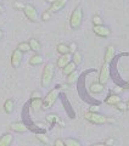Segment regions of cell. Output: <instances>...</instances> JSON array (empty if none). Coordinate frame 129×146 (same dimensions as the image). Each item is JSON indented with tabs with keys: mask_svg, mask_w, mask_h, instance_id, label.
I'll use <instances>...</instances> for the list:
<instances>
[{
	"mask_svg": "<svg viewBox=\"0 0 129 146\" xmlns=\"http://www.w3.org/2000/svg\"><path fill=\"white\" fill-rule=\"evenodd\" d=\"M54 73H55V67L51 62H49L45 65L43 73H41V86L43 88H48L51 84L54 79Z\"/></svg>",
	"mask_w": 129,
	"mask_h": 146,
	"instance_id": "cell-1",
	"label": "cell"
},
{
	"mask_svg": "<svg viewBox=\"0 0 129 146\" xmlns=\"http://www.w3.org/2000/svg\"><path fill=\"white\" fill-rule=\"evenodd\" d=\"M83 22V9L82 6H77L74 11L71 13L70 17V26L72 29H78Z\"/></svg>",
	"mask_w": 129,
	"mask_h": 146,
	"instance_id": "cell-2",
	"label": "cell"
},
{
	"mask_svg": "<svg viewBox=\"0 0 129 146\" xmlns=\"http://www.w3.org/2000/svg\"><path fill=\"white\" fill-rule=\"evenodd\" d=\"M59 89H53L51 91H49V93L47 94V96H45L43 99V106H41V108L43 110H49L51 108L55 102H56V100L59 98Z\"/></svg>",
	"mask_w": 129,
	"mask_h": 146,
	"instance_id": "cell-3",
	"label": "cell"
},
{
	"mask_svg": "<svg viewBox=\"0 0 129 146\" xmlns=\"http://www.w3.org/2000/svg\"><path fill=\"white\" fill-rule=\"evenodd\" d=\"M84 118L88 122L93 123V124H96V125L105 124V123L107 122V118L105 116L100 115V113H95V112H86L84 115Z\"/></svg>",
	"mask_w": 129,
	"mask_h": 146,
	"instance_id": "cell-4",
	"label": "cell"
},
{
	"mask_svg": "<svg viewBox=\"0 0 129 146\" xmlns=\"http://www.w3.org/2000/svg\"><path fill=\"white\" fill-rule=\"evenodd\" d=\"M23 13L31 22H37L38 21V12H37V9L32 5V4H25Z\"/></svg>",
	"mask_w": 129,
	"mask_h": 146,
	"instance_id": "cell-5",
	"label": "cell"
},
{
	"mask_svg": "<svg viewBox=\"0 0 129 146\" xmlns=\"http://www.w3.org/2000/svg\"><path fill=\"white\" fill-rule=\"evenodd\" d=\"M110 80V63H104L102 67L100 70V74H99V83L102 85H106Z\"/></svg>",
	"mask_w": 129,
	"mask_h": 146,
	"instance_id": "cell-6",
	"label": "cell"
},
{
	"mask_svg": "<svg viewBox=\"0 0 129 146\" xmlns=\"http://www.w3.org/2000/svg\"><path fill=\"white\" fill-rule=\"evenodd\" d=\"M93 32L98 36H101V38H108V36L111 35V29L104 25L102 26H94Z\"/></svg>",
	"mask_w": 129,
	"mask_h": 146,
	"instance_id": "cell-7",
	"label": "cell"
},
{
	"mask_svg": "<svg viewBox=\"0 0 129 146\" xmlns=\"http://www.w3.org/2000/svg\"><path fill=\"white\" fill-rule=\"evenodd\" d=\"M10 130L17 134H23L26 131H28V127L22 122H12L10 124Z\"/></svg>",
	"mask_w": 129,
	"mask_h": 146,
	"instance_id": "cell-8",
	"label": "cell"
},
{
	"mask_svg": "<svg viewBox=\"0 0 129 146\" xmlns=\"http://www.w3.org/2000/svg\"><path fill=\"white\" fill-rule=\"evenodd\" d=\"M22 56H23V54H22L20 50L15 49L11 54V66L13 68H18L22 62Z\"/></svg>",
	"mask_w": 129,
	"mask_h": 146,
	"instance_id": "cell-9",
	"label": "cell"
},
{
	"mask_svg": "<svg viewBox=\"0 0 129 146\" xmlns=\"http://www.w3.org/2000/svg\"><path fill=\"white\" fill-rule=\"evenodd\" d=\"M68 0H56L54 4H51V6H50L49 9V11L51 12V13H56L59 12L60 10H62V9L66 6V4H67Z\"/></svg>",
	"mask_w": 129,
	"mask_h": 146,
	"instance_id": "cell-10",
	"label": "cell"
},
{
	"mask_svg": "<svg viewBox=\"0 0 129 146\" xmlns=\"http://www.w3.org/2000/svg\"><path fill=\"white\" fill-rule=\"evenodd\" d=\"M13 143V135L11 133H4L0 136V146H11Z\"/></svg>",
	"mask_w": 129,
	"mask_h": 146,
	"instance_id": "cell-11",
	"label": "cell"
},
{
	"mask_svg": "<svg viewBox=\"0 0 129 146\" xmlns=\"http://www.w3.org/2000/svg\"><path fill=\"white\" fill-rule=\"evenodd\" d=\"M72 61V56H71V54H67V55H61L60 56V58L57 60V67L59 68H63L66 67L68 63H70Z\"/></svg>",
	"mask_w": 129,
	"mask_h": 146,
	"instance_id": "cell-12",
	"label": "cell"
},
{
	"mask_svg": "<svg viewBox=\"0 0 129 146\" xmlns=\"http://www.w3.org/2000/svg\"><path fill=\"white\" fill-rule=\"evenodd\" d=\"M114 55H116V49H114L113 45H108L107 49H106V52H105V62L110 63L113 60Z\"/></svg>",
	"mask_w": 129,
	"mask_h": 146,
	"instance_id": "cell-13",
	"label": "cell"
},
{
	"mask_svg": "<svg viewBox=\"0 0 129 146\" xmlns=\"http://www.w3.org/2000/svg\"><path fill=\"white\" fill-rule=\"evenodd\" d=\"M15 107H16V105H15V101L11 99H9L6 100L5 102H4L3 105V108H4V112L7 113V115H11V113L15 111Z\"/></svg>",
	"mask_w": 129,
	"mask_h": 146,
	"instance_id": "cell-14",
	"label": "cell"
},
{
	"mask_svg": "<svg viewBox=\"0 0 129 146\" xmlns=\"http://www.w3.org/2000/svg\"><path fill=\"white\" fill-rule=\"evenodd\" d=\"M28 43H29V46H31V50H32V51H34L35 54H38V52L40 51L41 45H40V43H39V40H38V39L31 38Z\"/></svg>",
	"mask_w": 129,
	"mask_h": 146,
	"instance_id": "cell-15",
	"label": "cell"
},
{
	"mask_svg": "<svg viewBox=\"0 0 129 146\" xmlns=\"http://www.w3.org/2000/svg\"><path fill=\"white\" fill-rule=\"evenodd\" d=\"M105 90V85H102L101 83H93L90 85V91L93 94H101Z\"/></svg>",
	"mask_w": 129,
	"mask_h": 146,
	"instance_id": "cell-16",
	"label": "cell"
},
{
	"mask_svg": "<svg viewBox=\"0 0 129 146\" xmlns=\"http://www.w3.org/2000/svg\"><path fill=\"white\" fill-rule=\"evenodd\" d=\"M43 63V57L39 54H34L33 56L29 58V65L31 66H39Z\"/></svg>",
	"mask_w": 129,
	"mask_h": 146,
	"instance_id": "cell-17",
	"label": "cell"
},
{
	"mask_svg": "<svg viewBox=\"0 0 129 146\" xmlns=\"http://www.w3.org/2000/svg\"><path fill=\"white\" fill-rule=\"evenodd\" d=\"M56 51L60 54V55H67V54H71L70 52V45H67V44H59L57 45V48H56Z\"/></svg>",
	"mask_w": 129,
	"mask_h": 146,
	"instance_id": "cell-18",
	"label": "cell"
},
{
	"mask_svg": "<svg viewBox=\"0 0 129 146\" xmlns=\"http://www.w3.org/2000/svg\"><path fill=\"white\" fill-rule=\"evenodd\" d=\"M76 68H77V65H76V63H73V62L71 61V62L68 63V65H67V66L62 70V73H63L64 76H70L71 73H73V72L76 71Z\"/></svg>",
	"mask_w": 129,
	"mask_h": 146,
	"instance_id": "cell-19",
	"label": "cell"
},
{
	"mask_svg": "<svg viewBox=\"0 0 129 146\" xmlns=\"http://www.w3.org/2000/svg\"><path fill=\"white\" fill-rule=\"evenodd\" d=\"M118 102H121V98H119L117 94L108 95L107 99H106V104L107 105H117Z\"/></svg>",
	"mask_w": 129,
	"mask_h": 146,
	"instance_id": "cell-20",
	"label": "cell"
},
{
	"mask_svg": "<svg viewBox=\"0 0 129 146\" xmlns=\"http://www.w3.org/2000/svg\"><path fill=\"white\" fill-rule=\"evenodd\" d=\"M17 50H20L22 54H26L31 51V46H29V43L28 42H22L17 45Z\"/></svg>",
	"mask_w": 129,
	"mask_h": 146,
	"instance_id": "cell-21",
	"label": "cell"
},
{
	"mask_svg": "<svg viewBox=\"0 0 129 146\" xmlns=\"http://www.w3.org/2000/svg\"><path fill=\"white\" fill-rule=\"evenodd\" d=\"M64 146H82V144L74 138H67L63 140Z\"/></svg>",
	"mask_w": 129,
	"mask_h": 146,
	"instance_id": "cell-22",
	"label": "cell"
},
{
	"mask_svg": "<svg viewBox=\"0 0 129 146\" xmlns=\"http://www.w3.org/2000/svg\"><path fill=\"white\" fill-rule=\"evenodd\" d=\"M78 77H79V73H78L77 71L71 73L70 76H67V84H74L78 80Z\"/></svg>",
	"mask_w": 129,
	"mask_h": 146,
	"instance_id": "cell-23",
	"label": "cell"
},
{
	"mask_svg": "<svg viewBox=\"0 0 129 146\" xmlns=\"http://www.w3.org/2000/svg\"><path fill=\"white\" fill-rule=\"evenodd\" d=\"M82 61H83V58H82V54H80L79 51H76L74 54L72 55V62H73V63H76L77 66H78V65H80Z\"/></svg>",
	"mask_w": 129,
	"mask_h": 146,
	"instance_id": "cell-24",
	"label": "cell"
},
{
	"mask_svg": "<svg viewBox=\"0 0 129 146\" xmlns=\"http://www.w3.org/2000/svg\"><path fill=\"white\" fill-rule=\"evenodd\" d=\"M32 108L33 110H39V107L43 106V100H40V99H35V100H32Z\"/></svg>",
	"mask_w": 129,
	"mask_h": 146,
	"instance_id": "cell-25",
	"label": "cell"
},
{
	"mask_svg": "<svg viewBox=\"0 0 129 146\" xmlns=\"http://www.w3.org/2000/svg\"><path fill=\"white\" fill-rule=\"evenodd\" d=\"M93 25L94 26H102L104 22H102V18H101L99 15H95L93 17Z\"/></svg>",
	"mask_w": 129,
	"mask_h": 146,
	"instance_id": "cell-26",
	"label": "cell"
},
{
	"mask_svg": "<svg viewBox=\"0 0 129 146\" xmlns=\"http://www.w3.org/2000/svg\"><path fill=\"white\" fill-rule=\"evenodd\" d=\"M37 139L43 144H49V138L45 134H37Z\"/></svg>",
	"mask_w": 129,
	"mask_h": 146,
	"instance_id": "cell-27",
	"label": "cell"
},
{
	"mask_svg": "<svg viewBox=\"0 0 129 146\" xmlns=\"http://www.w3.org/2000/svg\"><path fill=\"white\" fill-rule=\"evenodd\" d=\"M116 107L119 110V111H127V110H128V108H127V104H124V102H122V101L118 102V104L116 105Z\"/></svg>",
	"mask_w": 129,
	"mask_h": 146,
	"instance_id": "cell-28",
	"label": "cell"
},
{
	"mask_svg": "<svg viewBox=\"0 0 129 146\" xmlns=\"http://www.w3.org/2000/svg\"><path fill=\"white\" fill-rule=\"evenodd\" d=\"M50 18H51V12L50 11H47V12H44L43 15H41V20L43 21H49Z\"/></svg>",
	"mask_w": 129,
	"mask_h": 146,
	"instance_id": "cell-29",
	"label": "cell"
},
{
	"mask_svg": "<svg viewBox=\"0 0 129 146\" xmlns=\"http://www.w3.org/2000/svg\"><path fill=\"white\" fill-rule=\"evenodd\" d=\"M76 51H77V44L76 43H71L70 44V52L73 55Z\"/></svg>",
	"mask_w": 129,
	"mask_h": 146,
	"instance_id": "cell-30",
	"label": "cell"
},
{
	"mask_svg": "<svg viewBox=\"0 0 129 146\" xmlns=\"http://www.w3.org/2000/svg\"><path fill=\"white\" fill-rule=\"evenodd\" d=\"M99 110H100V107L98 106V105H93V106L90 107L89 112H95V113H99Z\"/></svg>",
	"mask_w": 129,
	"mask_h": 146,
	"instance_id": "cell-31",
	"label": "cell"
},
{
	"mask_svg": "<svg viewBox=\"0 0 129 146\" xmlns=\"http://www.w3.org/2000/svg\"><path fill=\"white\" fill-rule=\"evenodd\" d=\"M54 146H64L63 140H61V139H56V140H55V143H54Z\"/></svg>",
	"mask_w": 129,
	"mask_h": 146,
	"instance_id": "cell-32",
	"label": "cell"
},
{
	"mask_svg": "<svg viewBox=\"0 0 129 146\" xmlns=\"http://www.w3.org/2000/svg\"><path fill=\"white\" fill-rule=\"evenodd\" d=\"M47 119H48V122L53 123L54 121H56V116H55V115H49V116L47 117Z\"/></svg>",
	"mask_w": 129,
	"mask_h": 146,
	"instance_id": "cell-33",
	"label": "cell"
},
{
	"mask_svg": "<svg viewBox=\"0 0 129 146\" xmlns=\"http://www.w3.org/2000/svg\"><path fill=\"white\" fill-rule=\"evenodd\" d=\"M35 99H40V94L37 91V93H33V95H32V100H35Z\"/></svg>",
	"mask_w": 129,
	"mask_h": 146,
	"instance_id": "cell-34",
	"label": "cell"
},
{
	"mask_svg": "<svg viewBox=\"0 0 129 146\" xmlns=\"http://www.w3.org/2000/svg\"><path fill=\"white\" fill-rule=\"evenodd\" d=\"M13 6H15V7H22V10H23V7H25V4H21V3H15V4H13Z\"/></svg>",
	"mask_w": 129,
	"mask_h": 146,
	"instance_id": "cell-35",
	"label": "cell"
},
{
	"mask_svg": "<svg viewBox=\"0 0 129 146\" xmlns=\"http://www.w3.org/2000/svg\"><path fill=\"white\" fill-rule=\"evenodd\" d=\"M4 12H5V6H4L1 3H0V15H1V13H4Z\"/></svg>",
	"mask_w": 129,
	"mask_h": 146,
	"instance_id": "cell-36",
	"label": "cell"
},
{
	"mask_svg": "<svg viewBox=\"0 0 129 146\" xmlns=\"http://www.w3.org/2000/svg\"><path fill=\"white\" fill-rule=\"evenodd\" d=\"M112 144H113V139H108L107 141H106V145H107V146L112 145Z\"/></svg>",
	"mask_w": 129,
	"mask_h": 146,
	"instance_id": "cell-37",
	"label": "cell"
},
{
	"mask_svg": "<svg viewBox=\"0 0 129 146\" xmlns=\"http://www.w3.org/2000/svg\"><path fill=\"white\" fill-rule=\"evenodd\" d=\"M90 146H107V145H106V144H93V145H90Z\"/></svg>",
	"mask_w": 129,
	"mask_h": 146,
	"instance_id": "cell-38",
	"label": "cell"
},
{
	"mask_svg": "<svg viewBox=\"0 0 129 146\" xmlns=\"http://www.w3.org/2000/svg\"><path fill=\"white\" fill-rule=\"evenodd\" d=\"M45 1H47V3H49V4H54L55 1H56V0H45Z\"/></svg>",
	"mask_w": 129,
	"mask_h": 146,
	"instance_id": "cell-39",
	"label": "cell"
},
{
	"mask_svg": "<svg viewBox=\"0 0 129 146\" xmlns=\"http://www.w3.org/2000/svg\"><path fill=\"white\" fill-rule=\"evenodd\" d=\"M3 36H4V32H3L1 29H0V40L3 39Z\"/></svg>",
	"mask_w": 129,
	"mask_h": 146,
	"instance_id": "cell-40",
	"label": "cell"
},
{
	"mask_svg": "<svg viewBox=\"0 0 129 146\" xmlns=\"http://www.w3.org/2000/svg\"><path fill=\"white\" fill-rule=\"evenodd\" d=\"M127 108L129 110V100H128V102H127Z\"/></svg>",
	"mask_w": 129,
	"mask_h": 146,
	"instance_id": "cell-41",
	"label": "cell"
}]
</instances>
